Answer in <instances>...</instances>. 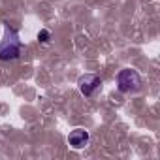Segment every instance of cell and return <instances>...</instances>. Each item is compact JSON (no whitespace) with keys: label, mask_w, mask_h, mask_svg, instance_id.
<instances>
[{"label":"cell","mask_w":160,"mask_h":160,"mask_svg":"<svg viewBox=\"0 0 160 160\" xmlns=\"http://www.w3.org/2000/svg\"><path fill=\"white\" fill-rule=\"evenodd\" d=\"M21 51L23 42L19 38V32L4 23V38L0 42V60H15L21 57Z\"/></svg>","instance_id":"obj_1"},{"label":"cell","mask_w":160,"mask_h":160,"mask_svg":"<svg viewBox=\"0 0 160 160\" xmlns=\"http://www.w3.org/2000/svg\"><path fill=\"white\" fill-rule=\"evenodd\" d=\"M141 85H143L141 75L132 68H124L117 73V89L124 94L126 92H138L141 89Z\"/></svg>","instance_id":"obj_2"},{"label":"cell","mask_w":160,"mask_h":160,"mask_svg":"<svg viewBox=\"0 0 160 160\" xmlns=\"http://www.w3.org/2000/svg\"><path fill=\"white\" fill-rule=\"evenodd\" d=\"M77 85H79V91H81L83 96L91 98V96L102 87V79H100L98 75H94V73H85V75L79 77Z\"/></svg>","instance_id":"obj_3"},{"label":"cell","mask_w":160,"mask_h":160,"mask_svg":"<svg viewBox=\"0 0 160 160\" xmlns=\"http://www.w3.org/2000/svg\"><path fill=\"white\" fill-rule=\"evenodd\" d=\"M89 139H91V136L83 128H75L68 134V143L72 149H85L89 145Z\"/></svg>","instance_id":"obj_4"},{"label":"cell","mask_w":160,"mask_h":160,"mask_svg":"<svg viewBox=\"0 0 160 160\" xmlns=\"http://www.w3.org/2000/svg\"><path fill=\"white\" fill-rule=\"evenodd\" d=\"M51 40V32L49 30H45V28H42L40 32H38V42H42V43H47Z\"/></svg>","instance_id":"obj_5"}]
</instances>
